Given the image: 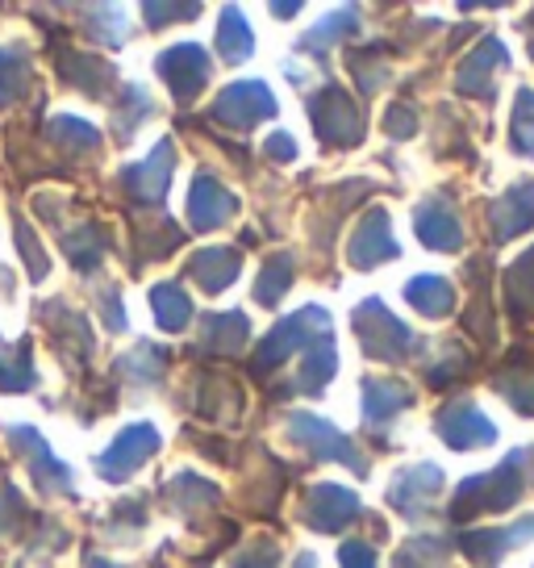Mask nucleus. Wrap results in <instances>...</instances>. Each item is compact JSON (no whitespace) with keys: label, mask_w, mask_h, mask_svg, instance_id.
Instances as JSON below:
<instances>
[{"label":"nucleus","mask_w":534,"mask_h":568,"mask_svg":"<svg viewBox=\"0 0 534 568\" xmlns=\"http://www.w3.org/2000/svg\"><path fill=\"white\" fill-rule=\"evenodd\" d=\"M526 464H531V452H510L497 468H489L481 477H468L455 489V497H451V518L468 523V518L510 510L517 497H522V473H526Z\"/></svg>","instance_id":"obj_1"},{"label":"nucleus","mask_w":534,"mask_h":568,"mask_svg":"<svg viewBox=\"0 0 534 568\" xmlns=\"http://www.w3.org/2000/svg\"><path fill=\"white\" fill-rule=\"evenodd\" d=\"M318 338H330V314H326L321 305H305V310H297L292 318L276 322V326L267 331L264 343L255 347L250 373L267 376L271 368H280L288 355H297V352H305V347H314Z\"/></svg>","instance_id":"obj_2"},{"label":"nucleus","mask_w":534,"mask_h":568,"mask_svg":"<svg viewBox=\"0 0 534 568\" xmlns=\"http://www.w3.org/2000/svg\"><path fill=\"white\" fill-rule=\"evenodd\" d=\"M351 326H356L359 347L372 355V359H405L418 347V335L397 314H389L384 302H376V297H368V302L359 305Z\"/></svg>","instance_id":"obj_3"},{"label":"nucleus","mask_w":534,"mask_h":568,"mask_svg":"<svg viewBox=\"0 0 534 568\" xmlns=\"http://www.w3.org/2000/svg\"><path fill=\"white\" fill-rule=\"evenodd\" d=\"M309 122L326 146H356L363 142V113L351 101V92L339 84H326L318 89V97L309 101Z\"/></svg>","instance_id":"obj_4"},{"label":"nucleus","mask_w":534,"mask_h":568,"mask_svg":"<svg viewBox=\"0 0 534 568\" xmlns=\"http://www.w3.org/2000/svg\"><path fill=\"white\" fill-rule=\"evenodd\" d=\"M288 439L297 447H305L309 456H318V460H339L347 468H356V477L368 473V460L359 456V447L342 435L339 426H330L318 414H292L288 418Z\"/></svg>","instance_id":"obj_5"},{"label":"nucleus","mask_w":534,"mask_h":568,"mask_svg":"<svg viewBox=\"0 0 534 568\" xmlns=\"http://www.w3.org/2000/svg\"><path fill=\"white\" fill-rule=\"evenodd\" d=\"M267 118H276V97L267 92L264 80H238L217 92V101L209 105V122L230 125V130H250Z\"/></svg>","instance_id":"obj_6"},{"label":"nucleus","mask_w":534,"mask_h":568,"mask_svg":"<svg viewBox=\"0 0 534 568\" xmlns=\"http://www.w3.org/2000/svg\"><path fill=\"white\" fill-rule=\"evenodd\" d=\"M155 71L167 80V89H172L176 101H196L201 89L209 84L214 59L205 54V47H196V42H179V47H167V51L155 59Z\"/></svg>","instance_id":"obj_7"},{"label":"nucleus","mask_w":534,"mask_h":568,"mask_svg":"<svg viewBox=\"0 0 534 568\" xmlns=\"http://www.w3.org/2000/svg\"><path fill=\"white\" fill-rule=\"evenodd\" d=\"M155 447H160V430H155L151 423L125 426L122 435L105 447V456L96 460V473H101L109 485H122V480H130L138 468H143L146 456H151Z\"/></svg>","instance_id":"obj_8"},{"label":"nucleus","mask_w":534,"mask_h":568,"mask_svg":"<svg viewBox=\"0 0 534 568\" xmlns=\"http://www.w3.org/2000/svg\"><path fill=\"white\" fill-rule=\"evenodd\" d=\"M172 172H176V146L163 139L146 160L122 168V172H117V184H122L134 201H143V205H160L163 193H167V184H172Z\"/></svg>","instance_id":"obj_9"},{"label":"nucleus","mask_w":534,"mask_h":568,"mask_svg":"<svg viewBox=\"0 0 534 568\" xmlns=\"http://www.w3.org/2000/svg\"><path fill=\"white\" fill-rule=\"evenodd\" d=\"M9 439L18 447V456H25L30 477H34V485L42 494H68V489H72V468L54 456L51 444L38 435L34 426H13Z\"/></svg>","instance_id":"obj_10"},{"label":"nucleus","mask_w":534,"mask_h":568,"mask_svg":"<svg viewBox=\"0 0 534 568\" xmlns=\"http://www.w3.org/2000/svg\"><path fill=\"white\" fill-rule=\"evenodd\" d=\"M439 439L446 447H455V452H472V447H489L497 439V426L489 423V414H484L476 402H451L446 409H439Z\"/></svg>","instance_id":"obj_11"},{"label":"nucleus","mask_w":534,"mask_h":568,"mask_svg":"<svg viewBox=\"0 0 534 568\" xmlns=\"http://www.w3.org/2000/svg\"><path fill=\"white\" fill-rule=\"evenodd\" d=\"M443 494V473H439V464H410V468H401L389 485V506L392 510H401L405 518H418L430 510V501Z\"/></svg>","instance_id":"obj_12"},{"label":"nucleus","mask_w":534,"mask_h":568,"mask_svg":"<svg viewBox=\"0 0 534 568\" xmlns=\"http://www.w3.org/2000/svg\"><path fill=\"white\" fill-rule=\"evenodd\" d=\"M234 213H238V196H234L217 176L196 172L193 189H188V222H193V231L226 226Z\"/></svg>","instance_id":"obj_13"},{"label":"nucleus","mask_w":534,"mask_h":568,"mask_svg":"<svg viewBox=\"0 0 534 568\" xmlns=\"http://www.w3.org/2000/svg\"><path fill=\"white\" fill-rule=\"evenodd\" d=\"M413 234H418L430 251L463 247L460 213L451 210V201H443V196H422V201L413 205Z\"/></svg>","instance_id":"obj_14"},{"label":"nucleus","mask_w":534,"mask_h":568,"mask_svg":"<svg viewBox=\"0 0 534 568\" xmlns=\"http://www.w3.org/2000/svg\"><path fill=\"white\" fill-rule=\"evenodd\" d=\"M351 518H359V497L356 489H342V485H314L305 497V523L321 535L342 531Z\"/></svg>","instance_id":"obj_15"},{"label":"nucleus","mask_w":534,"mask_h":568,"mask_svg":"<svg viewBox=\"0 0 534 568\" xmlns=\"http://www.w3.org/2000/svg\"><path fill=\"white\" fill-rule=\"evenodd\" d=\"M347 260H351V267H359V272L384 264V260H397V239H392L389 213L372 210L359 222L356 234H351V243H347Z\"/></svg>","instance_id":"obj_16"},{"label":"nucleus","mask_w":534,"mask_h":568,"mask_svg":"<svg viewBox=\"0 0 534 568\" xmlns=\"http://www.w3.org/2000/svg\"><path fill=\"white\" fill-rule=\"evenodd\" d=\"M489 226H493V239L497 243H510L517 234H526L534 226V180H522L514 189L489 205Z\"/></svg>","instance_id":"obj_17"},{"label":"nucleus","mask_w":534,"mask_h":568,"mask_svg":"<svg viewBox=\"0 0 534 568\" xmlns=\"http://www.w3.org/2000/svg\"><path fill=\"white\" fill-rule=\"evenodd\" d=\"M238 272H243V255L234 247H205L196 251L188 267H184V276L193 284H201V293H222V288H230L238 281Z\"/></svg>","instance_id":"obj_18"},{"label":"nucleus","mask_w":534,"mask_h":568,"mask_svg":"<svg viewBox=\"0 0 534 568\" xmlns=\"http://www.w3.org/2000/svg\"><path fill=\"white\" fill-rule=\"evenodd\" d=\"M505 68V47H501L497 38H484L476 51L468 54L455 71V89L463 97H481V92H493V75Z\"/></svg>","instance_id":"obj_19"},{"label":"nucleus","mask_w":534,"mask_h":568,"mask_svg":"<svg viewBox=\"0 0 534 568\" xmlns=\"http://www.w3.org/2000/svg\"><path fill=\"white\" fill-rule=\"evenodd\" d=\"M59 71H63V80L75 84L80 92H89V97H105L113 89V80H117V71L109 59L101 54H80V51H59Z\"/></svg>","instance_id":"obj_20"},{"label":"nucleus","mask_w":534,"mask_h":568,"mask_svg":"<svg viewBox=\"0 0 534 568\" xmlns=\"http://www.w3.org/2000/svg\"><path fill=\"white\" fill-rule=\"evenodd\" d=\"M526 539H534V515L526 518V523H517V527H505V531H463L460 535V548L472 556V560H481V565H497L505 551L514 548V544H526Z\"/></svg>","instance_id":"obj_21"},{"label":"nucleus","mask_w":534,"mask_h":568,"mask_svg":"<svg viewBox=\"0 0 534 568\" xmlns=\"http://www.w3.org/2000/svg\"><path fill=\"white\" fill-rule=\"evenodd\" d=\"M250 338V322L243 314H209V318L201 322V352L205 355H222V359H230L247 347Z\"/></svg>","instance_id":"obj_22"},{"label":"nucleus","mask_w":534,"mask_h":568,"mask_svg":"<svg viewBox=\"0 0 534 568\" xmlns=\"http://www.w3.org/2000/svg\"><path fill=\"white\" fill-rule=\"evenodd\" d=\"M413 406V389L401 381H363V418L368 423H392L401 409Z\"/></svg>","instance_id":"obj_23"},{"label":"nucleus","mask_w":534,"mask_h":568,"mask_svg":"<svg viewBox=\"0 0 534 568\" xmlns=\"http://www.w3.org/2000/svg\"><path fill=\"white\" fill-rule=\"evenodd\" d=\"M405 302L427 318H446L455 310V284L443 281V276H413L405 284Z\"/></svg>","instance_id":"obj_24"},{"label":"nucleus","mask_w":534,"mask_h":568,"mask_svg":"<svg viewBox=\"0 0 534 568\" xmlns=\"http://www.w3.org/2000/svg\"><path fill=\"white\" fill-rule=\"evenodd\" d=\"M146 302L155 310V322H160L163 331H172V335L193 322V302H188V293H184L179 284H155V288L146 293Z\"/></svg>","instance_id":"obj_25"},{"label":"nucleus","mask_w":534,"mask_h":568,"mask_svg":"<svg viewBox=\"0 0 534 568\" xmlns=\"http://www.w3.org/2000/svg\"><path fill=\"white\" fill-rule=\"evenodd\" d=\"M250 51H255L250 26L243 21V13H238L234 4H226L222 18H217V54H222L226 63H243V59H250Z\"/></svg>","instance_id":"obj_26"},{"label":"nucleus","mask_w":534,"mask_h":568,"mask_svg":"<svg viewBox=\"0 0 534 568\" xmlns=\"http://www.w3.org/2000/svg\"><path fill=\"white\" fill-rule=\"evenodd\" d=\"M335 368H339V355H335V338H318L314 347H305L301 373H297V393H318L321 385H330Z\"/></svg>","instance_id":"obj_27"},{"label":"nucleus","mask_w":534,"mask_h":568,"mask_svg":"<svg viewBox=\"0 0 534 568\" xmlns=\"http://www.w3.org/2000/svg\"><path fill=\"white\" fill-rule=\"evenodd\" d=\"M505 302L514 318H534V247L505 272Z\"/></svg>","instance_id":"obj_28"},{"label":"nucleus","mask_w":534,"mask_h":568,"mask_svg":"<svg viewBox=\"0 0 534 568\" xmlns=\"http://www.w3.org/2000/svg\"><path fill=\"white\" fill-rule=\"evenodd\" d=\"M51 142L68 155H96L101 151V134L92 122H80V118H54L51 122Z\"/></svg>","instance_id":"obj_29"},{"label":"nucleus","mask_w":534,"mask_h":568,"mask_svg":"<svg viewBox=\"0 0 534 568\" xmlns=\"http://www.w3.org/2000/svg\"><path fill=\"white\" fill-rule=\"evenodd\" d=\"M63 251L72 255V264L75 267H84V272H92V267L105 260V251H109V231L101 226V222H84L75 234H68L63 239Z\"/></svg>","instance_id":"obj_30"},{"label":"nucleus","mask_w":534,"mask_h":568,"mask_svg":"<svg viewBox=\"0 0 534 568\" xmlns=\"http://www.w3.org/2000/svg\"><path fill=\"white\" fill-rule=\"evenodd\" d=\"M151 113H155V101H151L138 84H125V89L117 92V118H113V134H117V142L134 139V130H138Z\"/></svg>","instance_id":"obj_31"},{"label":"nucleus","mask_w":534,"mask_h":568,"mask_svg":"<svg viewBox=\"0 0 534 568\" xmlns=\"http://www.w3.org/2000/svg\"><path fill=\"white\" fill-rule=\"evenodd\" d=\"M34 84V68L25 51H0V105L25 97V89Z\"/></svg>","instance_id":"obj_32"},{"label":"nucleus","mask_w":534,"mask_h":568,"mask_svg":"<svg viewBox=\"0 0 534 568\" xmlns=\"http://www.w3.org/2000/svg\"><path fill=\"white\" fill-rule=\"evenodd\" d=\"M292 284V260L288 255H271L264 267H259V281H255V302L259 305H280V297L288 293Z\"/></svg>","instance_id":"obj_33"},{"label":"nucleus","mask_w":534,"mask_h":568,"mask_svg":"<svg viewBox=\"0 0 534 568\" xmlns=\"http://www.w3.org/2000/svg\"><path fill=\"white\" fill-rule=\"evenodd\" d=\"M167 497H172V506L184 510V515H193V510H205V506H214L217 501V485L209 480H201L196 473H184L167 485Z\"/></svg>","instance_id":"obj_34"},{"label":"nucleus","mask_w":534,"mask_h":568,"mask_svg":"<svg viewBox=\"0 0 534 568\" xmlns=\"http://www.w3.org/2000/svg\"><path fill=\"white\" fill-rule=\"evenodd\" d=\"M38 385L34 359H30V343H21L18 352L0 355V389L4 393H30Z\"/></svg>","instance_id":"obj_35"},{"label":"nucleus","mask_w":534,"mask_h":568,"mask_svg":"<svg viewBox=\"0 0 534 568\" xmlns=\"http://www.w3.org/2000/svg\"><path fill=\"white\" fill-rule=\"evenodd\" d=\"M446 560H451V544L434 539V535H422V539H410L401 548L392 568H446Z\"/></svg>","instance_id":"obj_36"},{"label":"nucleus","mask_w":534,"mask_h":568,"mask_svg":"<svg viewBox=\"0 0 534 568\" xmlns=\"http://www.w3.org/2000/svg\"><path fill=\"white\" fill-rule=\"evenodd\" d=\"M356 30H359V9H339V13H330L321 26H314V30L301 38V51H326L330 42L356 34Z\"/></svg>","instance_id":"obj_37"},{"label":"nucleus","mask_w":534,"mask_h":568,"mask_svg":"<svg viewBox=\"0 0 534 568\" xmlns=\"http://www.w3.org/2000/svg\"><path fill=\"white\" fill-rule=\"evenodd\" d=\"M122 373L134 376L138 385L163 381V373H167V352H163V347H151V343H138V347L122 359Z\"/></svg>","instance_id":"obj_38"},{"label":"nucleus","mask_w":534,"mask_h":568,"mask_svg":"<svg viewBox=\"0 0 534 568\" xmlns=\"http://www.w3.org/2000/svg\"><path fill=\"white\" fill-rule=\"evenodd\" d=\"M497 389L514 409H522V414H534V373L526 368V364H517V373L497 376Z\"/></svg>","instance_id":"obj_39"},{"label":"nucleus","mask_w":534,"mask_h":568,"mask_svg":"<svg viewBox=\"0 0 534 568\" xmlns=\"http://www.w3.org/2000/svg\"><path fill=\"white\" fill-rule=\"evenodd\" d=\"M84 18H89V34H96L105 47H122L125 42L122 9H113V4H92Z\"/></svg>","instance_id":"obj_40"},{"label":"nucleus","mask_w":534,"mask_h":568,"mask_svg":"<svg viewBox=\"0 0 534 568\" xmlns=\"http://www.w3.org/2000/svg\"><path fill=\"white\" fill-rule=\"evenodd\" d=\"M510 139L522 155H534V89H517V101H514V130H510Z\"/></svg>","instance_id":"obj_41"},{"label":"nucleus","mask_w":534,"mask_h":568,"mask_svg":"<svg viewBox=\"0 0 534 568\" xmlns=\"http://www.w3.org/2000/svg\"><path fill=\"white\" fill-rule=\"evenodd\" d=\"M13 239H18L21 247V260H25V267H30V281H42L47 276V251H42V243L34 239V231H30V222H18L13 226Z\"/></svg>","instance_id":"obj_42"},{"label":"nucleus","mask_w":534,"mask_h":568,"mask_svg":"<svg viewBox=\"0 0 534 568\" xmlns=\"http://www.w3.org/2000/svg\"><path fill=\"white\" fill-rule=\"evenodd\" d=\"M384 130H389L392 139H413L418 134V109L413 105H389L384 109Z\"/></svg>","instance_id":"obj_43"},{"label":"nucleus","mask_w":534,"mask_h":568,"mask_svg":"<svg viewBox=\"0 0 534 568\" xmlns=\"http://www.w3.org/2000/svg\"><path fill=\"white\" fill-rule=\"evenodd\" d=\"M143 13H146V26L163 30V26H172L176 18H196L201 4H146Z\"/></svg>","instance_id":"obj_44"},{"label":"nucleus","mask_w":534,"mask_h":568,"mask_svg":"<svg viewBox=\"0 0 534 568\" xmlns=\"http://www.w3.org/2000/svg\"><path fill=\"white\" fill-rule=\"evenodd\" d=\"M25 515V506H21V494L13 485H0V535L18 531V518Z\"/></svg>","instance_id":"obj_45"},{"label":"nucleus","mask_w":534,"mask_h":568,"mask_svg":"<svg viewBox=\"0 0 534 568\" xmlns=\"http://www.w3.org/2000/svg\"><path fill=\"white\" fill-rule=\"evenodd\" d=\"M339 565L342 568H376V548L372 544H363V539H351V544H342Z\"/></svg>","instance_id":"obj_46"},{"label":"nucleus","mask_w":534,"mask_h":568,"mask_svg":"<svg viewBox=\"0 0 534 568\" xmlns=\"http://www.w3.org/2000/svg\"><path fill=\"white\" fill-rule=\"evenodd\" d=\"M264 151L276 163H292V160H297V142L288 139V134H271V139L264 142Z\"/></svg>","instance_id":"obj_47"},{"label":"nucleus","mask_w":534,"mask_h":568,"mask_svg":"<svg viewBox=\"0 0 534 568\" xmlns=\"http://www.w3.org/2000/svg\"><path fill=\"white\" fill-rule=\"evenodd\" d=\"M101 314H105L109 331H125V310H122V302L113 297V288H105V293H101Z\"/></svg>","instance_id":"obj_48"},{"label":"nucleus","mask_w":534,"mask_h":568,"mask_svg":"<svg viewBox=\"0 0 534 568\" xmlns=\"http://www.w3.org/2000/svg\"><path fill=\"white\" fill-rule=\"evenodd\" d=\"M234 568H276V551L264 544V548L247 551V556H243V560H238Z\"/></svg>","instance_id":"obj_49"},{"label":"nucleus","mask_w":534,"mask_h":568,"mask_svg":"<svg viewBox=\"0 0 534 568\" xmlns=\"http://www.w3.org/2000/svg\"><path fill=\"white\" fill-rule=\"evenodd\" d=\"M297 9H301V4H271V13H276V18H292Z\"/></svg>","instance_id":"obj_50"},{"label":"nucleus","mask_w":534,"mask_h":568,"mask_svg":"<svg viewBox=\"0 0 534 568\" xmlns=\"http://www.w3.org/2000/svg\"><path fill=\"white\" fill-rule=\"evenodd\" d=\"M84 568H117L113 560H105V556H89V565Z\"/></svg>","instance_id":"obj_51"},{"label":"nucleus","mask_w":534,"mask_h":568,"mask_svg":"<svg viewBox=\"0 0 534 568\" xmlns=\"http://www.w3.org/2000/svg\"><path fill=\"white\" fill-rule=\"evenodd\" d=\"M292 568H318V560H314L309 551H301V556H297V565H292Z\"/></svg>","instance_id":"obj_52"}]
</instances>
